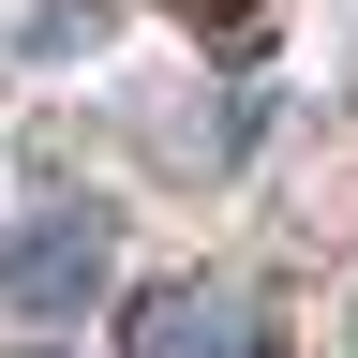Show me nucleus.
<instances>
[{
    "instance_id": "3",
    "label": "nucleus",
    "mask_w": 358,
    "mask_h": 358,
    "mask_svg": "<svg viewBox=\"0 0 358 358\" xmlns=\"http://www.w3.org/2000/svg\"><path fill=\"white\" fill-rule=\"evenodd\" d=\"M164 15H194V30H254V0H164Z\"/></svg>"
},
{
    "instance_id": "1",
    "label": "nucleus",
    "mask_w": 358,
    "mask_h": 358,
    "mask_svg": "<svg viewBox=\"0 0 358 358\" xmlns=\"http://www.w3.org/2000/svg\"><path fill=\"white\" fill-rule=\"evenodd\" d=\"M90 299H105V224H90V209H30L15 239H0V313L75 329Z\"/></svg>"
},
{
    "instance_id": "2",
    "label": "nucleus",
    "mask_w": 358,
    "mask_h": 358,
    "mask_svg": "<svg viewBox=\"0 0 358 358\" xmlns=\"http://www.w3.org/2000/svg\"><path fill=\"white\" fill-rule=\"evenodd\" d=\"M120 358H268V299L254 284H150L120 313Z\"/></svg>"
}]
</instances>
